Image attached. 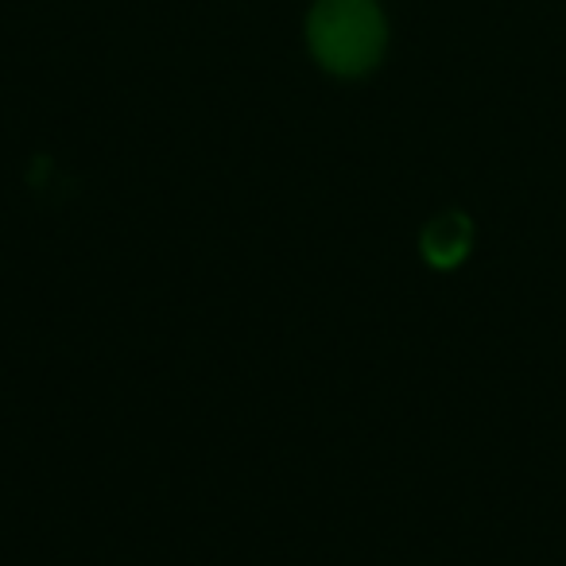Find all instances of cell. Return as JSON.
<instances>
[{"label": "cell", "mask_w": 566, "mask_h": 566, "mask_svg": "<svg viewBox=\"0 0 566 566\" xmlns=\"http://www.w3.org/2000/svg\"><path fill=\"white\" fill-rule=\"evenodd\" d=\"M307 43L331 74L357 78L380 63L388 28L377 0H318L307 20Z\"/></svg>", "instance_id": "1"}, {"label": "cell", "mask_w": 566, "mask_h": 566, "mask_svg": "<svg viewBox=\"0 0 566 566\" xmlns=\"http://www.w3.org/2000/svg\"><path fill=\"white\" fill-rule=\"evenodd\" d=\"M423 252L434 268L462 264L465 252H470V221H465L462 213H450V218H439L434 226H427Z\"/></svg>", "instance_id": "2"}]
</instances>
